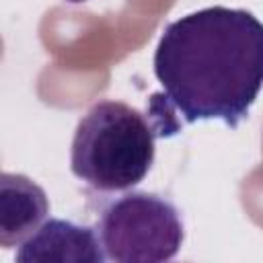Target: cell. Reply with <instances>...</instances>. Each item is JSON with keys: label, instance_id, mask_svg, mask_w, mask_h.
I'll use <instances>...</instances> for the list:
<instances>
[{"label": "cell", "instance_id": "cell-1", "mask_svg": "<svg viewBox=\"0 0 263 263\" xmlns=\"http://www.w3.org/2000/svg\"><path fill=\"white\" fill-rule=\"evenodd\" d=\"M152 66L162 113L236 129L263 88V23L245 8L189 12L164 27Z\"/></svg>", "mask_w": 263, "mask_h": 263}, {"label": "cell", "instance_id": "cell-2", "mask_svg": "<svg viewBox=\"0 0 263 263\" xmlns=\"http://www.w3.org/2000/svg\"><path fill=\"white\" fill-rule=\"evenodd\" d=\"M156 129L123 101H99L78 121L70 171L95 191H125L144 181L154 162Z\"/></svg>", "mask_w": 263, "mask_h": 263}, {"label": "cell", "instance_id": "cell-3", "mask_svg": "<svg viewBox=\"0 0 263 263\" xmlns=\"http://www.w3.org/2000/svg\"><path fill=\"white\" fill-rule=\"evenodd\" d=\"M103 251L115 263H162L185 240L179 208L150 191H129L109 201L95 226Z\"/></svg>", "mask_w": 263, "mask_h": 263}, {"label": "cell", "instance_id": "cell-4", "mask_svg": "<svg viewBox=\"0 0 263 263\" xmlns=\"http://www.w3.org/2000/svg\"><path fill=\"white\" fill-rule=\"evenodd\" d=\"M105 259L97 230L60 218L43 222L16 251V261L21 263H103Z\"/></svg>", "mask_w": 263, "mask_h": 263}, {"label": "cell", "instance_id": "cell-5", "mask_svg": "<svg viewBox=\"0 0 263 263\" xmlns=\"http://www.w3.org/2000/svg\"><path fill=\"white\" fill-rule=\"evenodd\" d=\"M49 214L45 191L27 175H0V245L10 249L27 240Z\"/></svg>", "mask_w": 263, "mask_h": 263}, {"label": "cell", "instance_id": "cell-6", "mask_svg": "<svg viewBox=\"0 0 263 263\" xmlns=\"http://www.w3.org/2000/svg\"><path fill=\"white\" fill-rule=\"evenodd\" d=\"M66 2H72V4H82V2H86V0H66Z\"/></svg>", "mask_w": 263, "mask_h": 263}]
</instances>
